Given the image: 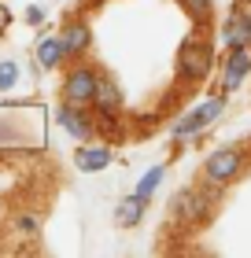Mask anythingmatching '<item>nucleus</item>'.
Listing matches in <instances>:
<instances>
[{
	"mask_svg": "<svg viewBox=\"0 0 251 258\" xmlns=\"http://www.w3.org/2000/svg\"><path fill=\"white\" fill-rule=\"evenodd\" d=\"M78 166L85 170V173H96V170H104V166H111V151L107 148H78Z\"/></svg>",
	"mask_w": 251,
	"mask_h": 258,
	"instance_id": "nucleus-11",
	"label": "nucleus"
},
{
	"mask_svg": "<svg viewBox=\"0 0 251 258\" xmlns=\"http://www.w3.org/2000/svg\"><path fill=\"white\" fill-rule=\"evenodd\" d=\"M118 103H122V92H118V85L111 78H100V89H96V107L104 114H115L118 111Z\"/></svg>",
	"mask_w": 251,
	"mask_h": 258,
	"instance_id": "nucleus-12",
	"label": "nucleus"
},
{
	"mask_svg": "<svg viewBox=\"0 0 251 258\" xmlns=\"http://www.w3.org/2000/svg\"><path fill=\"white\" fill-rule=\"evenodd\" d=\"M181 8H185L192 19H207V15H211V0H181Z\"/></svg>",
	"mask_w": 251,
	"mask_h": 258,
	"instance_id": "nucleus-16",
	"label": "nucleus"
},
{
	"mask_svg": "<svg viewBox=\"0 0 251 258\" xmlns=\"http://www.w3.org/2000/svg\"><path fill=\"white\" fill-rule=\"evenodd\" d=\"M247 4H251V0H247Z\"/></svg>",
	"mask_w": 251,
	"mask_h": 258,
	"instance_id": "nucleus-20",
	"label": "nucleus"
},
{
	"mask_svg": "<svg viewBox=\"0 0 251 258\" xmlns=\"http://www.w3.org/2000/svg\"><path fill=\"white\" fill-rule=\"evenodd\" d=\"M222 37L229 48H240V44H251V15H233L229 22H225Z\"/></svg>",
	"mask_w": 251,
	"mask_h": 258,
	"instance_id": "nucleus-9",
	"label": "nucleus"
},
{
	"mask_svg": "<svg viewBox=\"0 0 251 258\" xmlns=\"http://www.w3.org/2000/svg\"><path fill=\"white\" fill-rule=\"evenodd\" d=\"M96 89H100V74H92V70H74V74L67 78L63 85V96L70 103H96Z\"/></svg>",
	"mask_w": 251,
	"mask_h": 258,
	"instance_id": "nucleus-3",
	"label": "nucleus"
},
{
	"mask_svg": "<svg viewBox=\"0 0 251 258\" xmlns=\"http://www.w3.org/2000/svg\"><path fill=\"white\" fill-rule=\"evenodd\" d=\"M26 22H33V26L44 22V11H41V8H26Z\"/></svg>",
	"mask_w": 251,
	"mask_h": 258,
	"instance_id": "nucleus-19",
	"label": "nucleus"
},
{
	"mask_svg": "<svg viewBox=\"0 0 251 258\" xmlns=\"http://www.w3.org/2000/svg\"><path fill=\"white\" fill-rule=\"evenodd\" d=\"M170 210H174V214L181 218V221H196V218H203V214H207V203H203V196L181 192V196H177L174 203H170Z\"/></svg>",
	"mask_w": 251,
	"mask_h": 258,
	"instance_id": "nucleus-7",
	"label": "nucleus"
},
{
	"mask_svg": "<svg viewBox=\"0 0 251 258\" xmlns=\"http://www.w3.org/2000/svg\"><path fill=\"white\" fill-rule=\"evenodd\" d=\"M63 41H67V52H85V44H89V26H85V22L67 26V30H63Z\"/></svg>",
	"mask_w": 251,
	"mask_h": 258,
	"instance_id": "nucleus-13",
	"label": "nucleus"
},
{
	"mask_svg": "<svg viewBox=\"0 0 251 258\" xmlns=\"http://www.w3.org/2000/svg\"><path fill=\"white\" fill-rule=\"evenodd\" d=\"M240 162H244V155L236 148H222V151H214V155L203 162V173H207V181L222 184V181H233L236 173H240Z\"/></svg>",
	"mask_w": 251,
	"mask_h": 258,
	"instance_id": "nucleus-2",
	"label": "nucleus"
},
{
	"mask_svg": "<svg viewBox=\"0 0 251 258\" xmlns=\"http://www.w3.org/2000/svg\"><path fill=\"white\" fill-rule=\"evenodd\" d=\"M177 70L188 78V81H203L211 70V48L203 41H185L181 52H177Z\"/></svg>",
	"mask_w": 251,
	"mask_h": 258,
	"instance_id": "nucleus-1",
	"label": "nucleus"
},
{
	"mask_svg": "<svg viewBox=\"0 0 251 258\" xmlns=\"http://www.w3.org/2000/svg\"><path fill=\"white\" fill-rule=\"evenodd\" d=\"M144 207H148V199L140 196V192L126 196L122 203L115 207V221H118V225H137V221H140V214H144Z\"/></svg>",
	"mask_w": 251,
	"mask_h": 258,
	"instance_id": "nucleus-10",
	"label": "nucleus"
},
{
	"mask_svg": "<svg viewBox=\"0 0 251 258\" xmlns=\"http://www.w3.org/2000/svg\"><path fill=\"white\" fill-rule=\"evenodd\" d=\"M218 114H222V100H207V103H199V107H192L181 122L174 125V137H188V133H196V129L211 125L214 118H218Z\"/></svg>",
	"mask_w": 251,
	"mask_h": 258,
	"instance_id": "nucleus-4",
	"label": "nucleus"
},
{
	"mask_svg": "<svg viewBox=\"0 0 251 258\" xmlns=\"http://www.w3.org/2000/svg\"><path fill=\"white\" fill-rule=\"evenodd\" d=\"M159 181H163V166H152V170H148V177H140V184H137V192H140V196L148 199V196H152L155 188H159Z\"/></svg>",
	"mask_w": 251,
	"mask_h": 258,
	"instance_id": "nucleus-14",
	"label": "nucleus"
},
{
	"mask_svg": "<svg viewBox=\"0 0 251 258\" xmlns=\"http://www.w3.org/2000/svg\"><path fill=\"white\" fill-rule=\"evenodd\" d=\"M15 81H19V67L11 63V59H8V63H0V92H8L11 85H15Z\"/></svg>",
	"mask_w": 251,
	"mask_h": 258,
	"instance_id": "nucleus-15",
	"label": "nucleus"
},
{
	"mask_svg": "<svg viewBox=\"0 0 251 258\" xmlns=\"http://www.w3.org/2000/svg\"><path fill=\"white\" fill-rule=\"evenodd\" d=\"M247 70H251V44H240V48H233L229 63H225V89H236L247 78Z\"/></svg>",
	"mask_w": 251,
	"mask_h": 258,
	"instance_id": "nucleus-6",
	"label": "nucleus"
},
{
	"mask_svg": "<svg viewBox=\"0 0 251 258\" xmlns=\"http://www.w3.org/2000/svg\"><path fill=\"white\" fill-rule=\"evenodd\" d=\"M63 55H67V41H63V33H59V37H44V41L37 44V63H41L44 70L59 67V63H63Z\"/></svg>",
	"mask_w": 251,
	"mask_h": 258,
	"instance_id": "nucleus-8",
	"label": "nucleus"
},
{
	"mask_svg": "<svg viewBox=\"0 0 251 258\" xmlns=\"http://www.w3.org/2000/svg\"><path fill=\"white\" fill-rule=\"evenodd\" d=\"M19 229L26 232V236H37V218H33V214H26V218H19Z\"/></svg>",
	"mask_w": 251,
	"mask_h": 258,
	"instance_id": "nucleus-17",
	"label": "nucleus"
},
{
	"mask_svg": "<svg viewBox=\"0 0 251 258\" xmlns=\"http://www.w3.org/2000/svg\"><path fill=\"white\" fill-rule=\"evenodd\" d=\"M19 133H15V129H11V125H4V122H0V144H11V140H15Z\"/></svg>",
	"mask_w": 251,
	"mask_h": 258,
	"instance_id": "nucleus-18",
	"label": "nucleus"
},
{
	"mask_svg": "<svg viewBox=\"0 0 251 258\" xmlns=\"http://www.w3.org/2000/svg\"><path fill=\"white\" fill-rule=\"evenodd\" d=\"M56 118H59V125L67 129L70 137H78V140H89L92 137V122L85 118V111H81V103H63V107L56 111Z\"/></svg>",
	"mask_w": 251,
	"mask_h": 258,
	"instance_id": "nucleus-5",
	"label": "nucleus"
}]
</instances>
